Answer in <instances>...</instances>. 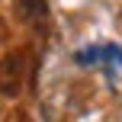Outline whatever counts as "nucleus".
Returning a JSON list of instances; mask_svg holds the SVG:
<instances>
[{
	"instance_id": "obj_3",
	"label": "nucleus",
	"mask_w": 122,
	"mask_h": 122,
	"mask_svg": "<svg viewBox=\"0 0 122 122\" xmlns=\"http://www.w3.org/2000/svg\"><path fill=\"white\" fill-rule=\"evenodd\" d=\"M103 55H106V61H112V64L122 67V48L119 45H103Z\"/></svg>"
},
{
	"instance_id": "obj_2",
	"label": "nucleus",
	"mask_w": 122,
	"mask_h": 122,
	"mask_svg": "<svg viewBox=\"0 0 122 122\" xmlns=\"http://www.w3.org/2000/svg\"><path fill=\"white\" fill-rule=\"evenodd\" d=\"M19 6H23V13H32V16H42L48 3H42V0H39V3H36V0H23Z\"/></svg>"
},
{
	"instance_id": "obj_1",
	"label": "nucleus",
	"mask_w": 122,
	"mask_h": 122,
	"mask_svg": "<svg viewBox=\"0 0 122 122\" xmlns=\"http://www.w3.org/2000/svg\"><path fill=\"white\" fill-rule=\"evenodd\" d=\"M100 55H103V48L100 45H90V48H80L74 58H77V64H97V61H103Z\"/></svg>"
}]
</instances>
